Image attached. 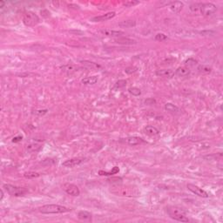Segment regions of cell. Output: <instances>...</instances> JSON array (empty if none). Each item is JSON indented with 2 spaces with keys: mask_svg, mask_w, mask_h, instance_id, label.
Here are the masks:
<instances>
[{
  "mask_svg": "<svg viewBox=\"0 0 223 223\" xmlns=\"http://www.w3.org/2000/svg\"><path fill=\"white\" fill-rule=\"evenodd\" d=\"M38 211L44 214H59L71 212V209L65 206L57 205V204H47L44 205L38 208Z\"/></svg>",
  "mask_w": 223,
  "mask_h": 223,
  "instance_id": "obj_1",
  "label": "cell"
},
{
  "mask_svg": "<svg viewBox=\"0 0 223 223\" xmlns=\"http://www.w3.org/2000/svg\"><path fill=\"white\" fill-rule=\"evenodd\" d=\"M166 211L169 215V217L172 218L174 221H180V222H188L189 219L186 217L185 211L178 207L169 206L166 208Z\"/></svg>",
  "mask_w": 223,
  "mask_h": 223,
  "instance_id": "obj_2",
  "label": "cell"
},
{
  "mask_svg": "<svg viewBox=\"0 0 223 223\" xmlns=\"http://www.w3.org/2000/svg\"><path fill=\"white\" fill-rule=\"evenodd\" d=\"M3 188L11 196L14 197H21L25 195L28 193V190L25 187H20L17 186L11 185V184H5L3 186Z\"/></svg>",
  "mask_w": 223,
  "mask_h": 223,
  "instance_id": "obj_3",
  "label": "cell"
},
{
  "mask_svg": "<svg viewBox=\"0 0 223 223\" xmlns=\"http://www.w3.org/2000/svg\"><path fill=\"white\" fill-rule=\"evenodd\" d=\"M217 11V7L213 3H199L200 15L209 17L212 16Z\"/></svg>",
  "mask_w": 223,
  "mask_h": 223,
  "instance_id": "obj_4",
  "label": "cell"
},
{
  "mask_svg": "<svg viewBox=\"0 0 223 223\" xmlns=\"http://www.w3.org/2000/svg\"><path fill=\"white\" fill-rule=\"evenodd\" d=\"M40 21L39 17L33 11H27L24 14L23 17V23L25 25L29 26V27H33L37 25Z\"/></svg>",
  "mask_w": 223,
  "mask_h": 223,
  "instance_id": "obj_5",
  "label": "cell"
},
{
  "mask_svg": "<svg viewBox=\"0 0 223 223\" xmlns=\"http://www.w3.org/2000/svg\"><path fill=\"white\" fill-rule=\"evenodd\" d=\"M62 188H63V190L65 191V193H66L67 194H69V195L76 197V196H79L80 194V190H79V188L76 185H74V184H71V183H65L64 185L62 186Z\"/></svg>",
  "mask_w": 223,
  "mask_h": 223,
  "instance_id": "obj_6",
  "label": "cell"
},
{
  "mask_svg": "<svg viewBox=\"0 0 223 223\" xmlns=\"http://www.w3.org/2000/svg\"><path fill=\"white\" fill-rule=\"evenodd\" d=\"M186 187H187V189L189 191H191L193 194H194L195 195L199 196V197H202V198H208L209 195H208V194H207V192L205 190H203L202 188L201 187H199L198 186H195L194 185V184H187L186 185Z\"/></svg>",
  "mask_w": 223,
  "mask_h": 223,
  "instance_id": "obj_7",
  "label": "cell"
},
{
  "mask_svg": "<svg viewBox=\"0 0 223 223\" xmlns=\"http://www.w3.org/2000/svg\"><path fill=\"white\" fill-rule=\"evenodd\" d=\"M115 16H116V12H114V11H110V12H107V13L103 14V15H100V16L93 17L90 20L92 22L107 21V20H110V19L113 18Z\"/></svg>",
  "mask_w": 223,
  "mask_h": 223,
  "instance_id": "obj_8",
  "label": "cell"
},
{
  "mask_svg": "<svg viewBox=\"0 0 223 223\" xmlns=\"http://www.w3.org/2000/svg\"><path fill=\"white\" fill-rule=\"evenodd\" d=\"M85 160H86L85 158H72L64 161L62 163V166L65 167H74L83 163Z\"/></svg>",
  "mask_w": 223,
  "mask_h": 223,
  "instance_id": "obj_9",
  "label": "cell"
},
{
  "mask_svg": "<svg viewBox=\"0 0 223 223\" xmlns=\"http://www.w3.org/2000/svg\"><path fill=\"white\" fill-rule=\"evenodd\" d=\"M100 33L106 37H113V38H120L125 35V33L122 31H114L110 29H104L100 31Z\"/></svg>",
  "mask_w": 223,
  "mask_h": 223,
  "instance_id": "obj_10",
  "label": "cell"
},
{
  "mask_svg": "<svg viewBox=\"0 0 223 223\" xmlns=\"http://www.w3.org/2000/svg\"><path fill=\"white\" fill-rule=\"evenodd\" d=\"M167 6H169L170 10L174 12V13H179L182 8H183V3L180 2V1H172V2H169L167 4Z\"/></svg>",
  "mask_w": 223,
  "mask_h": 223,
  "instance_id": "obj_11",
  "label": "cell"
},
{
  "mask_svg": "<svg viewBox=\"0 0 223 223\" xmlns=\"http://www.w3.org/2000/svg\"><path fill=\"white\" fill-rule=\"evenodd\" d=\"M125 142L126 144L130 145V146H138V145H140L142 143H144L145 140L142 139V138H140V137H129V138H126L125 140Z\"/></svg>",
  "mask_w": 223,
  "mask_h": 223,
  "instance_id": "obj_12",
  "label": "cell"
},
{
  "mask_svg": "<svg viewBox=\"0 0 223 223\" xmlns=\"http://www.w3.org/2000/svg\"><path fill=\"white\" fill-rule=\"evenodd\" d=\"M155 74L159 77L172 78L174 75V71L171 69H159L156 71Z\"/></svg>",
  "mask_w": 223,
  "mask_h": 223,
  "instance_id": "obj_13",
  "label": "cell"
},
{
  "mask_svg": "<svg viewBox=\"0 0 223 223\" xmlns=\"http://www.w3.org/2000/svg\"><path fill=\"white\" fill-rule=\"evenodd\" d=\"M77 216L79 218V220H80L82 221H86V222L92 221V213L87 211H79L78 213Z\"/></svg>",
  "mask_w": 223,
  "mask_h": 223,
  "instance_id": "obj_14",
  "label": "cell"
},
{
  "mask_svg": "<svg viewBox=\"0 0 223 223\" xmlns=\"http://www.w3.org/2000/svg\"><path fill=\"white\" fill-rule=\"evenodd\" d=\"M190 69L186 66H180L174 71V74L179 77H187L190 75Z\"/></svg>",
  "mask_w": 223,
  "mask_h": 223,
  "instance_id": "obj_15",
  "label": "cell"
},
{
  "mask_svg": "<svg viewBox=\"0 0 223 223\" xmlns=\"http://www.w3.org/2000/svg\"><path fill=\"white\" fill-rule=\"evenodd\" d=\"M144 132L149 136H156L160 133V131L155 126H152V125H147L144 128Z\"/></svg>",
  "mask_w": 223,
  "mask_h": 223,
  "instance_id": "obj_16",
  "label": "cell"
},
{
  "mask_svg": "<svg viewBox=\"0 0 223 223\" xmlns=\"http://www.w3.org/2000/svg\"><path fill=\"white\" fill-rule=\"evenodd\" d=\"M115 42L118 44H135L137 43V41L135 39H133V38H125V37H120L118 38Z\"/></svg>",
  "mask_w": 223,
  "mask_h": 223,
  "instance_id": "obj_17",
  "label": "cell"
},
{
  "mask_svg": "<svg viewBox=\"0 0 223 223\" xmlns=\"http://www.w3.org/2000/svg\"><path fill=\"white\" fill-rule=\"evenodd\" d=\"M165 109L169 112V113H179L180 112V108L175 106L174 104L172 103H167L165 105Z\"/></svg>",
  "mask_w": 223,
  "mask_h": 223,
  "instance_id": "obj_18",
  "label": "cell"
},
{
  "mask_svg": "<svg viewBox=\"0 0 223 223\" xmlns=\"http://www.w3.org/2000/svg\"><path fill=\"white\" fill-rule=\"evenodd\" d=\"M81 82L84 85H94L98 82V76H90L83 79Z\"/></svg>",
  "mask_w": 223,
  "mask_h": 223,
  "instance_id": "obj_19",
  "label": "cell"
},
{
  "mask_svg": "<svg viewBox=\"0 0 223 223\" xmlns=\"http://www.w3.org/2000/svg\"><path fill=\"white\" fill-rule=\"evenodd\" d=\"M120 172V168L118 167H113V169L109 172H106V171H102L100 170L98 172V174L99 175H102V176H109V175H113V174H117L118 173Z\"/></svg>",
  "mask_w": 223,
  "mask_h": 223,
  "instance_id": "obj_20",
  "label": "cell"
},
{
  "mask_svg": "<svg viewBox=\"0 0 223 223\" xmlns=\"http://www.w3.org/2000/svg\"><path fill=\"white\" fill-rule=\"evenodd\" d=\"M119 25L124 28H131L134 27L136 25V22L134 20H124L119 23Z\"/></svg>",
  "mask_w": 223,
  "mask_h": 223,
  "instance_id": "obj_21",
  "label": "cell"
},
{
  "mask_svg": "<svg viewBox=\"0 0 223 223\" xmlns=\"http://www.w3.org/2000/svg\"><path fill=\"white\" fill-rule=\"evenodd\" d=\"M198 71H200L201 73H202V74H208V73H210L212 71V68L209 67V66H207V65H199Z\"/></svg>",
  "mask_w": 223,
  "mask_h": 223,
  "instance_id": "obj_22",
  "label": "cell"
},
{
  "mask_svg": "<svg viewBox=\"0 0 223 223\" xmlns=\"http://www.w3.org/2000/svg\"><path fill=\"white\" fill-rule=\"evenodd\" d=\"M61 69H62V70H63L64 71H65V72H67V73H71V72H74V71L77 70L76 66H74L73 65H63V66H61Z\"/></svg>",
  "mask_w": 223,
  "mask_h": 223,
  "instance_id": "obj_23",
  "label": "cell"
},
{
  "mask_svg": "<svg viewBox=\"0 0 223 223\" xmlns=\"http://www.w3.org/2000/svg\"><path fill=\"white\" fill-rule=\"evenodd\" d=\"M40 176V174L36 172H27V173H25L24 174V177L26 178V179H35V178H38Z\"/></svg>",
  "mask_w": 223,
  "mask_h": 223,
  "instance_id": "obj_24",
  "label": "cell"
},
{
  "mask_svg": "<svg viewBox=\"0 0 223 223\" xmlns=\"http://www.w3.org/2000/svg\"><path fill=\"white\" fill-rule=\"evenodd\" d=\"M128 92L133 95V96H140L141 94V92L139 88L137 87H131L128 89Z\"/></svg>",
  "mask_w": 223,
  "mask_h": 223,
  "instance_id": "obj_25",
  "label": "cell"
},
{
  "mask_svg": "<svg viewBox=\"0 0 223 223\" xmlns=\"http://www.w3.org/2000/svg\"><path fill=\"white\" fill-rule=\"evenodd\" d=\"M140 5V1H136V0H128L123 4V6L125 7H133V6Z\"/></svg>",
  "mask_w": 223,
  "mask_h": 223,
  "instance_id": "obj_26",
  "label": "cell"
},
{
  "mask_svg": "<svg viewBox=\"0 0 223 223\" xmlns=\"http://www.w3.org/2000/svg\"><path fill=\"white\" fill-rule=\"evenodd\" d=\"M40 148H41V146L38 144H31L27 147L28 151H30V152H38Z\"/></svg>",
  "mask_w": 223,
  "mask_h": 223,
  "instance_id": "obj_27",
  "label": "cell"
},
{
  "mask_svg": "<svg viewBox=\"0 0 223 223\" xmlns=\"http://www.w3.org/2000/svg\"><path fill=\"white\" fill-rule=\"evenodd\" d=\"M167 39V36L165 35L164 33H158L156 36H155V40L159 41V42H162Z\"/></svg>",
  "mask_w": 223,
  "mask_h": 223,
  "instance_id": "obj_28",
  "label": "cell"
},
{
  "mask_svg": "<svg viewBox=\"0 0 223 223\" xmlns=\"http://www.w3.org/2000/svg\"><path fill=\"white\" fill-rule=\"evenodd\" d=\"M198 64V61L194 59H188L185 61V65L188 66H194Z\"/></svg>",
  "mask_w": 223,
  "mask_h": 223,
  "instance_id": "obj_29",
  "label": "cell"
},
{
  "mask_svg": "<svg viewBox=\"0 0 223 223\" xmlns=\"http://www.w3.org/2000/svg\"><path fill=\"white\" fill-rule=\"evenodd\" d=\"M125 85H126V80L121 79V80H119V81L116 82L115 87H117V88H121V87H125Z\"/></svg>",
  "mask_w": 223,
  "mask_h": 223,
  "instance_id": "obj_30",
  "label": "cell"
},
{
  "mask_svg": "<svg viewBox=\"0 0 223 223\" xmlns=\"http://www.w3.org/2000/svg\"><path fill=\"white\" fill-rule=\"evenodd\" d=\"M82 63H83V64H85L86 65H87V66H89V67H95V68H99V67H100V65H97V64H95V63H93V62L83 61Z\"/></svg>",
  "mask_w": 223,
  "mask_h": 223,
  "instance_id": "obj_31",
  "label": "cell"
},
{
  "mask_svg": "<svg viewBox=\"0 0 223 223\" xmlns=\"http://www.w3.org/2000/svg\"><path fill=\"white\" fill-rule=\"evenodd\" d=\"M155 102H156V101H155L153 98H148L147 100H145V104H146V105H153Z\"/></svg>",
  "mask_w": 223,
  "mask_h": 223,
  "instance_id": "obj_32",
  "label": "cell"
},
{
  "mask_svg": "<svg viewBox=\"0 0 223 223\" xmlns=\"http://www.w3.org/2000/svg\"><path fill=\"white\" fill-rule=\"evenodd\" d=\"M22 139H23V137L22 136H18V137H15V138H13V140H12V142H18L22 140Z\"/></svg>",
  "mask_w": 223,
  "mask_h": 223,
  "instance_id": "obj_33",
  "label": "cell"
},
{
  "mask_svg": "<svg viewBox=\"0 0 223 223\" xmlns=\"http://www.w3.org/2000/svg\"><path fill=\"white\" fill-rule=\"evenodd\" d=\"M5 5H6V2H5V1H2V0H1V1H0V8H3Z\"/></svg>",
  "mask_w": 223,
  "mask_h": 223,
  "instance_id": "obj_34",
  "label": "cell"
},
{
  "mask_svg": "<svg viewBox=\"0 0 223 223\" xmlns=\"http://www.w3.org/2000/svg\"><path fill=\"white\" fill-rule=\"evenodd\" d=\"M3 198H4V191H3V189H1V198H0V201H2Z\"/></svg>",
  "mask_w": 223,
  "mask_h": 223,
  "instance_id": "obj_35",
  "label": "cell"
}]
</instances>
